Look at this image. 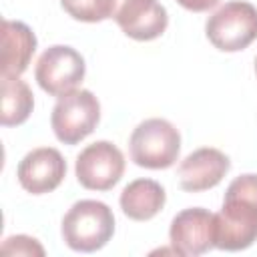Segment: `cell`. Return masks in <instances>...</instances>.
I'll use <instances>...</instances> for the list:
<instances>
[{
    "label": "cell",
    "instance_id": "cell-4",
    "mask_svg": "<svg viewBox=\"0 0 257 257\" xmlns=\"http://www.w3.org/2000/svg\"><path fill=\"white\" fill-rule=\"evenodd\" d=\"M209 42L223 52H239L257 38V8L235 0L213 12L205 24Z\"/></svg>",
    "mask_w": 257,
    "mask_h": 257
},
{
    "label": "cell",
    "instance_id": "cell-7",
    "mask_svg": "<svg viewBox=\"0 0 257 257\" xmlns=\"http://www.w3.org/2000/svg\"><path fill=\"white\" fill-rule=\"evenodd\" d=\"M76 179L84 189L108 191L124 173V157L120 149L108 141H96L76 157Z\"/></svg>",
    "mask_w": 257,
    "mask_h": 257
},
{
    "label": "cell",
    "instance_id": "cell-3",
    "mask_svg": "<svg viewBox=\"0 0 257 257\" xmlns=\"http://www.w3.org/2000/svg\"><path fill=\"white\" fill-rule=\"evenodd\" d=\"M131 159L145 169H169L181 153V135L167 118H147L131 135Z\"/></svg>",
    "mask_w": 257,
    "mask_h": 257
},
{
    "label": "cell",
    "instance_id": "cell-11",
    "mask_svg": "<svg viewBox=\"0 0 257 257\" xmlns=\"http://www.w3.org/2000/svg\"><path fill=\"white\" fill-rule=\"evenodd\" d=\"M229 169H231V161L225 153L213 147H203L193 151L181 161L177 169V177L183 191L201 193L217 187L223 181V177L229 173Z\"/></svg>",
    "mask_w": 257,
    "mask_h": 257
},
{
    "label": "cell",
    "instance_id": "cell-6",
    "mask_svg": "<svg viewBox=\"0 0 257 257\" xmlns=\"http://www.w3.org/2000/svg\"><path fill=\"white\" fill-rule=\"evenodd\" d=\"M86 64L80 52L66 44L46 48L34 68L38 86L50 96H64L72 92L84 78Z\"/></svg>",
    "mask_w": 257,
    "mask_h": 257
},
{
    "label": "cell",
    "instance_id": "cell-8",
    "mask_svg": "<svg viewBox=\"0 0 257 257\" xmlns=\"http://www.w3.org/2000/svg\"><path fill=\"white\" fill-rule=\"evenodd\" d=\"M118 28L133 40H155L169 24L167 8L157 0H114L112 16Z\"/></svg>",
    "mask_w": 257,
    "mask_h": 257
},
{
    "label": "cell",
    "instance_id": "cell-15",
    "mask_svg": "<svg viewBox=\"0 0 257 257\" xmlns=\"http://www.w3.org/2000/svg\"><path fill=\"white\" fill-rule=\"evenodd\" d=\"M114 0H60L64 12L80 22H102L112 16Z\"/></svg>",
    "mask_w": 257,
    "mask_h": 257
},
{
    "label": "cell",
    "instance_id": "cell-2",
    "mask_svg": "<svg viewBox=\"0 0 257 257\" xmlns=\"http://www.w3.org/2000/svg\"><path fill=\"white\" fill-rule=\"evenodd\" d=\"M62 239L72 251L92 253L102 249L114 233V215L102 201H76L62 219Z\"/></svg>",
    "mask_w": 257,
    "mask_h": 257
},
{
    "label": "cell",
    "instance_id": "cell-16",
    "mask_svg": "<svg viewBox=\"0 0 257 257\" xmlns=\"http://www.w3.org/2000/svg\"><path fill=\"white\" fill-rule=\"evenodd\" d=\"M0 251L2 253H14V255H44L42 245L28 235H14V237L4 239Z\"/></svg>",
    "mask_w": 257,
    "mask_h": 257
},
{
    "label": "cell",
    "instance_id": "cell-13",
    "mask_svg": "<svg viewBox=\"0 0 257 257\" xmlns=\"http://www.w3.org/2000/svg\"><path fill=\"white\" fill-rule=\"evenodd\" d=\"M167 195L161 183L153 179L131 181L120 193V209L133 221H149L165 207Z\"/></svg>",
    "mask_w": 257,
    "mask_h": 257
},
{
    "label": "cell",
    "instance_id": "cell-18",
    "mask_svg": "<svg viewBox=\"0 0 257 257\" xmlns=\"http://www.w3.org/2000/svg\"><path fill=\"white\" fill-rule=\"evenodd\" d=\"M255 72H257V58H255Z\"/></svg>",
    "mask_w": 257,
    "mask_h": 257
},
{
    "label": "cell",
    "instance_id": "cell-5",
    "mask_svg": "<svg viewBox=\"0 0 257 257\" xmlns=\"http://www.w3.org/2000/svg\"><path fill=\"white\" fill-rule=\"evenodd\" d=\"M100 120V102L86 88H74L72 92L58 96L52 108L50 124L56 139L64 145H76L86 139Z\"/></svg>",
    "mask_w": 257,
    "mask_h": 257
},
{
    "label": "cell",
    "instance_id": "cell-14",
    "mask_svg": "<svg viewBox=\"0 0 257 257\" xmlns=\"http://www.w3.org/2000/svg\"><path fill=\"white\" fill-rule=\"evenodd\" d=\"M34 108V94L20 76H2V126L22 124Z\"/></svg>",
    "mask_w": 257,
    "mask_h": 257
},
{
    "label": "cell",
    "instance_id": "cell-1",
    "mask_svg": "<svg viewBox=\"0 0 257 257\" xmlns=\"http://www.w3.org/2000/svg\"><path fill=\"white\" fill-rule=\"evenodd\" d=\"M257 241V175L247 173L231 181L223 207L215 215V247L241 251Z\"/></svg>",
    "mask_w": 257,
    "mask_h": 257
},
{
    "label": "cell",
    "instance_id": "cell-10",
    "mask_svg": "<svg viewBox=\"0 0 257 257\" xmlns=\"http://www.w3.org/2000/svg\"><path fill=\"white\" fill-rule=\"evenodd\" d=\"M16 175L24 191L32 195H44L54 191L62 183L66 175V161L56 149L40 147L22 157Z\"/></svg>",
    "mask_w": 257,
    "mask_h": 257
},
{
    "label": "cell",
    "instance_id": "cell-9",
    "mask_svg": "<svg viewBox=\"0 0 257 257\" xmlns=\"http://www.w3.org/2000/svg\"><path fill=\"white\" fill-rule=\"evenodd\" d=\"M175 253L193 257L215 247V215L203 207L183 209L175 215L169 229Z\"/></svg>",
    "mask_w": 257,
    "mask_h": 257
},
{
    "label": "cell",
    "instance_id": "cell-17",
    "mask_svg": "<svg viewBox=\"0 0 257 257\" xmlns=\"http://www.w3.org/2000/svg\"><path fill=\"white\" fill-rule=\"evenodd\" d=\"M177 2L191 12H207L219 4V0H177Z\"/></svg>",
    "mask_w": 257,
    "mask_h": 257
},
{
    "label": "cell",
    "instance_id": "cell-12",
    "mask_svg": "<svg viewBox=\"0 0 257 257\" xmlns=\"http://www.w3.org/2000/svg\"><path fill=\"white\" fill-rule=\"evenodd\" d=\"M36 50L34 32L18 20H2V58L0 76H20Z\"/></svg>",
    "mask_w": 257,
    "mask_h": 257
}]
</instances>
